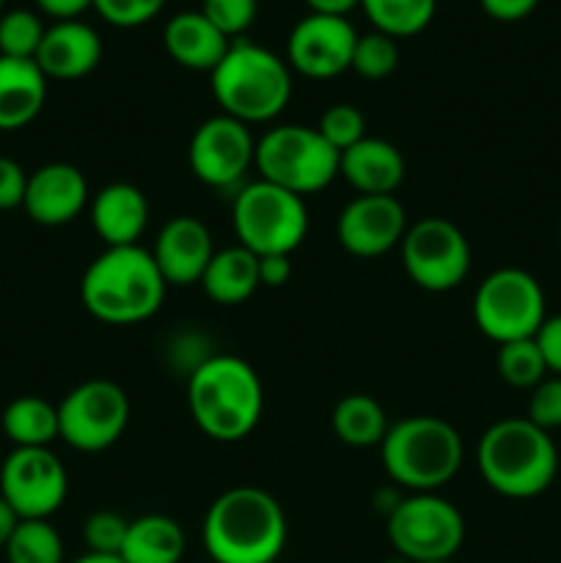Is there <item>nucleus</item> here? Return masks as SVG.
<instances>
[{"instance_id": "3", "label": "nucleus", "mask_w": 561, "mask_h": 563, "mask_svg": "<svg viewBox=\"0 0 561 563\" xmlns=\"http://www.w3.org/2000/svg\"><path fill=\"white\" fill-rule=\"evenodd\" d=\"M165 289L168 284L157 262L141 245L105 247L80 280L82 306L105 324H138L154 317Z\"/></svg>"}, {"instance_id": "22", "label": "nucleus", "mask_w": 561, "mask_h": 563, "mask_svg": "<svg viewBox=\"0 0 561 563\" xmlns=\"http://www.w3.org/2000/svg\"><path fill=\"white\" fill-rule=\"evenodd\" d=\"M163 44L165 53L185 69L212 71L229 53L231 38H226L201 11H182L165 25Z\"/></svg>"}, {"instance_id": "5", "label": "nucleus", "mask_w": 561, "mask_h": 563, "mask_svg": "<svg viewBox=\"0 0 561 563\" xmlns=\"http://www.w3.org/2000/svg\"><path fill=\"white\" fill-rule=\"evenodd\" d=\"M212 93L226 115L242 124H264L284 113L292 97V71L273 49L248 38L231 42L229 53L209 71Z\"/></svg>"}, {"instance_id": "32", "label": "nucleus", "mask_w": 561, "mask_h": 563, "mask_svg": "<svg viewBox=\"0 0 561 563\" xmlns=\"http://www.w3.org/2000/svg\"><path fill=\"white\" fill-rule=\"evenodd\" d=\"M399 64V49H396V38L385 36V33L374 31L366 36H358L355 53H352V71H358L366 80H383Z\"/></svg>"}, {"instance_id": "8", "label": "nucleus", "mask_w": 561, "mask_h": 563, "mask_svg": "<svg viewBox=\"0 0 561 563\" xmlns=\"http://www.w3.org/2000/svg\"><path fill=\"white\" fill-rule=\"evenodd\" d=\"M231 220L240 245L256 256H292L308 234L306 201L264 179L237 192Z\"/></svg>"}, {"instance_id": "45", "label": "nucleus", "mask_w": 561, "mask_h": 563, "mask_svg": "<svg viewBox=\"0 0 561 563\" xmlns=\"http://www.w3.org/2000/svg\"><path fill=\"white\" fill-rule=\"evenodd\" d=\"M72 563H124L121 555H102V553H86L80 559H75Z\"/></svg>"}, {"instance_id": "38", "label": "nucleus", "mask_w": 561, "mask_h": 563, "mask_svg": "<svg viewBox=\"0 0 561 563\" xmlns=\"http://www.w3.org/2000/svg\"><path fill=\"white\" fill-rule=\"evenodd\" d=\"M28 174L11 157H0V209H16L25 201Z\"/></svg>"}, {"instance_id": "26", "label": "nucleus", "mask_w": 561, "mask_h": 563, "mask_svg": "<svg viewBox=\"0 0 561 563\" xmlns=\"http://www.w3.org/2000/svg\"><path fill=\"white\" fill-rule=\"evenodd\" d=\"M330 423H333L336 438L352 449H372V445L383 443V438L388 434V418H385L383 405L366 394H350L339 399Z\"/></svg>"}, {"instance_id": "43", "label": "nucleus", "mask_w": 561, "mask_h": 563, "mask_svg": "<svg viewBox=\"0 0 561 563\" xmlns=\"http://www.w3.org/2000/svg\"><path fill=\"white\" fill-rule=\"evenodd\" d=\"M311 14H324V16H346L355 5H361V0H306Z\"/></svg>"}, {"instance_id": "4", "label": "nucleus", "mask_w": 561, "mask_h": 563, "mask_svg": "<svg viewBox=\"0 0 561 563\" xmlns=\"http://www.w3.org/2000/svg\"><path fill=\"white\" fill-rule=\"evenodd\" d=\"M479 473L504 498H537L559 473V451L550 432L528 418H504L479 440Z\"/></svg>"}, {"instance_id": "29", "label": "nucleus", "mask_w": 561, "mask_h": 563, "mask_svg": "<svg viewBox=\"0 0 561 563\" xmlns=\"http://www.w3.org/2000/svg\"><path fill=\"white\" fill-rule=\"evenodd\" d=\"M3 550L9 563H64V539L50 520H20Z\"/></svg>"}, {"instance_id": "46", "label": "nucleus", "mask_w": 561, "mask_h": 563, "mask_svg": "<svg viewBox=\"0 0 561 563\" xmlns=\"http://www.w3.org/2000/svg\"><path fill=\"white\" fill-rule=\"evenodd\" d=\"M418 563H454V561H418Z\"/></svg>"}, {"instance_id": "1", "label": "nucleus", "mask_w": 561, "mask_h": 563, "mask_svg": "<svg viewBox=\"0 0 561 563\" xmlns=\"http://www.w3.org/2000/svg\"><path fill=\"white\" fill-rule=\"evenodd\" d=\"M201 542L215 563H275L286 548V515L264 489H226L207 509Z\"/></svg>"}, {"instance_id": "34", "label": "nucleus", "mask_w": 561, "mask_h": 563, "mask_svg": "<svg viewBox=\"0 0 561 563\" xmlns=\"http://www.w3.org/2000/svg\"><path fill=\"white\" fill-rule=\"evenodd\" d=\"M258 0H204L201 14L223 33L226 38L237 42L242 33L256 20Z\"/></svg>"}, {"instance_id": "36", "label": "nucleus", "mask_w": 561, "mask_h": 563, "mask_svg": "<svg viewBox=\"0 0 561 563\" xmlns=\"http://www.w3.org/2000/svg\"><path fill=\"white\" fill-rule=\"evenodd\" d=\"M526 418L544 432L561 429V377L548 374L537 388H531Z\"/></svg>"}, {"instance_id": "39", "label": "nucleus", "mask_w": 561, "mask_h": 563, "mask_svg": "<svg viewBox=\"0 0 561 563\" xmlns=\"http://www.w3.org/2000/svg\"><path fill=\"white\" fill-rule=\"evenodd\" d=\"M539 352H542V361L548 366V374H556L561 377V313L559 317H548L542 324H539L537 335Z\"/></svg>"}, {"instance_id": "41", "label": "nucleus", "mask_w": 561, "mask_h": 563, "mask_svg": "<svg viewBox=\"0 0 561 563\" xmlns=\"http://www.w3.org/2000/svg\"><path fill=\"white\" fill-rule=\"evenodd\" d=\"M292 258L289 256H258V284L267 289L289 284Z\"/></svg>"}, {"instance_id": "7", "label": "nucleus", "mask_w": 561, "mask_h": 563, "mask_svg": "<svg viewBox=\"0 0 561 563\" xmlns=\"http://www.w3.org/2000/svg\"><path fill=\"white\" fill-rule=\"evenodd\" d=\"M341 154L319 135L317 126L280 124L256 141L258 176L295 196L324 190L339 176Z\"/></svg>"}, {"instance_id": "28", "label": "nucleus", "mask_w": 561, "mask_h": 563, "mask_svg": "<svg viewBox=\"0 0 561 563\" xmlns=\"http://www.w3.org/2000/svg\"><path fill=\"white\" fill-rule=\"evenodd\" d=\"M361 9L372 20L374 31L391 38H407L435 20L438 0H361Z\"/></svg>"}, {"instance_id": "47", "label": "nucleus", "mask_w": 561, "mask_h": 563, "mask_svg": "<svg viewBox=\"0 0 561 563\" xmlns=\"http://www.w3.org/2000/svg\"><path fill=\"white\" fill-rule=\"evenodd\" d=\"M3 3H6V0H0V14H3Z\"/></svg>"}, {"instance_id": "20", "label": "nucleus", "mask_w": 561, "mask_h": 563, "mask_svg": "<svg viewBox=\"0 0 561 563\" xmlns=\"http://www.w3.org/2000/svg\"><path fill=\"white\" fill-rule=\"evenodd\" d=\"M91 225L108 247L138 245L148 225V201L141 187L113 181L91 198Z\"/></svg>"}, {"instance_id": "15", "label": "nucleus", "mask_w": 561, "mask_h": 563, "mask_svg": "<svg viewBox=\"0 0 561 563\" xmlns=\"http://www.w3.org/2000/svg\"><path fill=\"white\" fill-rule=\"evenodd\" d=\"M358 33L346 16L308 14L292 27L286 42V60L295 71L311 80H330L352 66Z\"/></svg>"}, {"instance_id": "19", "label": "nucleus", "mask_w": 561, "mask_h": 563, "mask_svg": "<svg viewBox=\"0 0 561 563\" xmlns=\"http://www.w3.org/2000/svg\"><path fill=\"white\" fill-rule=\"evenodd\" d=\"M44 77L53 80H80L91 75L102 60V38L80 20L55 22L44 31L38 53L33 58Z\"/></svg>"}, {"instance_id": "11", "label": "nucleus", "mask_w": 561, "mask_h": 563, "mask_svg": "<svg viewBox=\"0 0 561 563\" xmlns=\"http://www.w3.org/2000/svg\"><path fill=\"white\" fill-rule=\"evenodd\" d=\"M399 253L407 278L424 291L457 289L471 269V245L460 225L446 218H421L407 225Z\"/></svg>"}, {"instance_id": "42", "label": "nucleus", "mask_w": 561, "mask_h": 563, "mask_svg": "<svg viewBox=\"0 0 561 563\" xmlns=\"http://www.w3.org/2000/svg\"><path fill=\"white\" fill-rule=\"evenodd\" d=\"M38 9L44 11L53 20L66 22V20H77L82 11L94 9V0H36Z\"/></svg>"}, {"instance_id": "18", "label": "nucleus", "mask_w": 561, "mask_h": 563, "mask_svg": "<svg viewBox=\"0 0 561 563\" xmlns=\"http://www.w3.org/2000/svg\"><path fill=\"white\" fill-rule=\"evenodd\" d=\"M152 256L168 286L201 284L204 269L215 256L212 234L198 218L179 214L160 229Z\"/></svg>"}, {"instance_id": "12", "label": "nucleus", "mask_w": 561, "mask_h": 563, "mask_svg": "<svg viewBox=\"0 0 561 563\" xmlns=\"http://www.w3.org/2000/svg\"><path fill=\"white\" fill-rule=\"evenodd\" d=\"M130 423V399L110 379H88L58 405V434L82 454H97L119 443Z\"/></svg>"}, {"instance_id": "24", "label": "nucleus", "mask_w": 561, "mask_h": 563, "mask_svg": "<svg viewBox=\"0 0 561 563\" xmlns=\"http://www.w3.org/2000/svg\"><path fill=\"white\" fill-rule=\"evenodd\" d=\"M258 286V256L242 245L215 251L201 275L204 295L218 306H240L251 300Z\"/></svg>"}, {"instance_id": "6", "label": "nucleus", "mask_w": 561, "mask_h": 563, "mask_svg": "<svg viewBox=\"0 0 561 563\" xmlns=\"http://www.w3.org/2000/svg\"><path fill=\"white\" fill-rule=\"evenodd\" d=\"M462 438L438 416H410L391 423L380 443L383 467L410 493H435L462 467Z\"/></svg>"}, {"instance_id": "14", "label": "nucleus", "mask_w": 561, "mask_h": 563, "mask_svg": "<svg viewBox=\"0 0 561 563\" xmlns=\"http://www.w3.org/2000/svg\"><path fill=\"white\" fill-rule=\"evenodd\" d=\"M190 168L204 185L234 187L256 159V141L242 121L220 113L204 121L187 148Z\"/></svg>"}, {"instance_id": "37", "label": "nucleus", "mask_w": 561, "mask_h": 563, "mask_svg": "<svg viewBox=\"0 0 561 563\" xmlns=\"http://www.w3.org/2000/svg\"><path fill=\"white\" fill-rule=\"evenodd\" d=\"M165 0H94L105 22L116 27H138L163 11Z\"/></svg>"}, {"instance_id": "40", "label": "nucleus", "mask_w": 561, "mask_h": 563, "mask_svg": "<svg viewBox=\"0 0 561 563\" xmlns=\"http://www.w3.org/2000/svg\"><path fill=\"white\" fill-rule=\"evenodd\" d=\"M482 9L487 11L493 20L498 22H517L526 20L534 9H537L539 0H479Z\"/></svg>"}, {"instance_id": "25", "label": "nucleus", "mask_w": 561, "mask_h": 563, "mask_svg": "<svg viewBox=\"0 0 561 563\" xmlns=\"http://www.w3.org/2000/svg\"><path fill=\"white\" fill-rule=\"evenodd\" d=\"M185 544L179 522L165 515H143L130 520L119 555L124 563H179Z\"/></svg>"}, {"instance_id": "16", "label": "nucleus", "mask_w": 561, "mask_h": 563, "mask_svg": "<svg viewBox=\"0 0 561 563\" xmlns=\"http://www.w3.org/2000/svg\"><path fill=\"white\" fill-rule=\"evenodd\" d=\"M407 234L405 207L394 196H358L341 209L336 236L346 253L377 258L402 245Z\"/></svg>"}, {"instance_id": "31", "label": "nucleus", "mask_w": 561, "mask_h": 563, "mask_svg": "<svg viewBox=\"0 0 561 563\" xmlns=\"http://www.w3.org/2000/svg\"><path fill=\"white\" fill-rule=\"evenodd\" d=\"M44 31L38 14L28 9H14L0 14V55L6 58H25L33 60L42 44Z\"/></svg>"}, {"instance_id": "21", "label": "nucleus", "mask_w": 561, "mask_h": 563, "mask_svg": "<svg viewBox=\"0 0 561 563\" xmlns=\"http://www.w3.org/2000/svg\"><path fill=\"white\" fill-rule=\"evenodd\" d=\"M339 176H344L358 196H394L405 179V157L394 143L366 135L341 152Z\"/></svg>"}, {"instance_id": "10", "label": "nucleus", "mask_w": 561, "mask_h": 563, "mask_svg": "<svg viewBox=\"0 0 561 563\" xmlns=\"http://www.w3.org/2000/svg\"><path fill=\"white\" fill-rule=\"evenodd\" d=\"M388 542L407 563L451 561L465 542V520L440 495L413 493L388 511Z\"/></svg>"}, {"instance_id": "44", "label": "nucleus", "mask_w": 561, "mask_h": 563, "mask_svg": "<svg viewBox=\"0 0 561 563\" xmlns=\"http://www.w3.org/2000/svg\"><path fill=\"white\" fill-rule=\"evenodd\" d=\"M16 526H20V517H16V511L11 509L3 498H0V550L9 544L11 533H14Z\"/></svg>"}, {"instance_id": "2", "label": "nucleus", "mask_w": 561, "mask_h": 563, "mask_svg": "<svg viewBox=\"0 0 561 563\" xmlns=\"http://www.w3.org/2000/svg\"><path fill=\"white\" fill-rule=\"evenodd\" d=\"M187 407L215 443H240L262 421L264 388L256 368L237 355H212L187 379Z\"/></svg>"}, {"instance_id": "33", "label": "nucleus", "mask_w": 561, "mask_h": 563, "mask_svg": "<svg viewBox=\"0 0 561 563\" xmlns=\"http://www.w3.org/2000/svg\"><path fill=\"white\" fill-rule=\"evenodd\" d=\"M319 135L336 148V152H346L350 146H355L358 141L366 137V119H363L361 110L355 104H333L322 113L317 124Z\"/></svg>"}, {"instance_id": "9", "label": "nucleus", "mask_w": 561, "mask_h": 563, "mask_svg": "<svg viewBox=\"0 0 561 563\" xmlns=\"http://www.w3.org/2000/svg\"><path fill=\"white\" fill-rule=\"evenodd\" d=\"M544 313V291L531 273L501 267L479 284L473 297V322L495 344L534 339Z\"/></svg>"}, {"instance_id": "27", "label": "nucleus", "mask_w": 561, "mask_h": 563, "mask_svg": "<svg viewBox=\"0 0 561 563\" xmlns=\"http://www.w3.org/2000/svg\"><path fill=\"white\" fill-rule=\"evenodd\" d=\"M3 432L14 449H50L58 440V407L38 396H20L3 410Z\"/></svg>"}, {"instance_id": "13", "label": "nucleus", "mask_w": 561, "mask_h": 563, "mask_svg": "<svg viewBox=\"0 0 561 563\" xmlns=\"http://www.w3.org/2000/svg\"><path fill=\"white\" fill-rule=\"evenodd\" d=\"M66 493V467L50 449H14L0 467V498L20 520H50Z\"/></svg>"}, {"instance_id": "23", "label": "nucleus", "mask_w": 561, "mask_h": 563, "mask_svg": "<svg viewBox=\"0 0 561 563\" xmlns=\"http://www.w3.org/2000/svg\"><path fill=\"white\" fill-rule=\"evenodd\" d=\"M47 99V77L36 60L0 55V130H22L31 124Z\"/></svg>"}, {"instance_id": "35", "label": "nucleus", "mask_w": 561, "mask_h": 563, "mask_svg": "<svg viewBox=\"0 0 561 563\" xmlns=\"http://www.w3.org/2000/svg\"><path fill=\"white\" fill-rule=\"evenodd\" d=\"M127 528L130 520H124L116 511H94L82 526V539L88 544V553H102V555H119L124 548Z\"/></svg>"}, {"instance_id": "30", "label": "nucleus", "mask_w": 561, "mask_h": 563, "mask_svg": "<svg viewBox=\"0 0 561 563\" xmlns=\"http://www.w3.org/2000/svg\"><path fill=\"white\" fill-rule=\"evenodd\" d=\"M495 366H498L501 379L512 388L531 390L548 377V366L542 361V352H539L537 341L534 339H520L509 341V344L498 346V357H495Z\"/></svg>"}, {"instance_id": "17", "label": "nucleus", "mask_w": 561, "mask_h": 563, "mask_svg": "<svg viewBox=\"0 0 561 563\" xmlns=\"http://www.w3.org/2000/svg\"><path fill=\"white\" fill-rule=\"evenodd\" d=\"M88 181L80 168L69 163H47L28 176L22 209L38 225H66L88 207Z\"/></svg>"}]
</instances>
